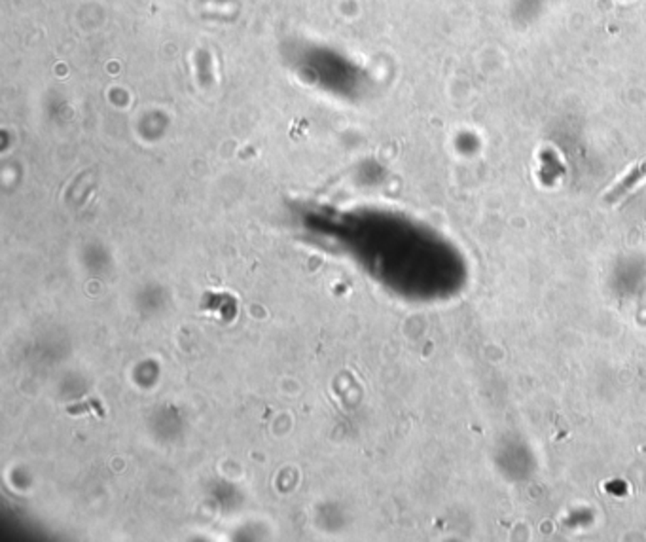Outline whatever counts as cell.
Returning a JSON list of instances; mask_svg holds the SVG:
<instances>
[{"mask_svg": "<svg viewBox=\"0 0 646 542\" xmlns=\"http://www.w3.org/2000/svg\"><path fill=\"white\" fill-rule=\"evenodd\" d=\"M642 180H646V160L645 162L637 163L635 167H631L616 184H613V188L603 196V202L608 203V205H614V203L622 202L627 194H631L637 186L641 184Z\"/></svg>", "mask_w": 646, "mask_h": 542, "instance_id": "1", "label": "cell"}]
</instances>
